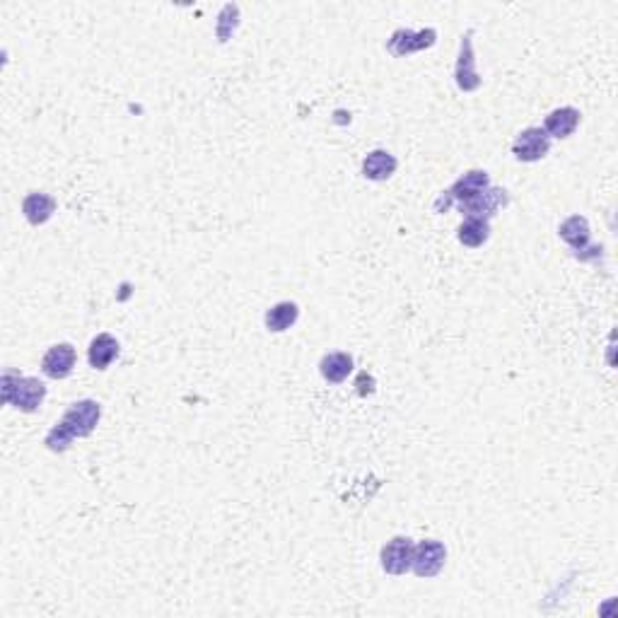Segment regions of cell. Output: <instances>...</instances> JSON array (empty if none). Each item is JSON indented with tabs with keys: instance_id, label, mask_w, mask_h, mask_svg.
<instances>
[{
	"instance_id": "1",
	"label": "cell",
	"mask_w": 618,
	"mask_h": 618,
	"mask_svg": "<svg viewBox=\"0 0 618 618\" xmlns=\"http://www.w3.org/2000/svg\"><path fill=\"white\" fill-rule=\"evenodd\" d=\"M102 416V408L92 399H82L64 413V418L56 423L54 428L48 430L47 447L51 452H65L75 437H88L92 435V430L97 428Z\"/></svg>"
},
{
	"instance_id": "2",
	"label": "cell",
	"mask_w": 618,
	"mask_h": 618,
	"mask_svg": "<svg viewBox=\"0 0 618 618\" xmlns=\"http://www.w3.org/2000/svg\"><path fill=\"white\" fill-rule=\"evenodd\" d=\"M47 387L37 377H22L15 370H8L3 374V401L15 406L17 411L34 413L44 404Z\"/></svg>"
},
{
	"instance_id": "3",
	"label": "cell",
	"mask_w": 618,
	"mask_h": 618,
	"mask_svg": "<svg viewBox=\"0 0 618 618\" xmlns=\"http://www.w3.org/2000/svg\"><path fill=\"white\" fill-rule=\"evenodd\" d=\"M488 186H491L488 172H484V169H471V172H467L461 179H457V182L437 199L435 210L437 213H442V210H447L452 203H461V201L474 199L476 193H481V191H485Z\"/></svg>"
},
{
	"instance_id": "4",
	"label": "cell",
	"mask_w": 618,
	"mask_h": 618,
	"mask_svg": "<svg viewBox=\"0 0 618 618\" xmlns=\"http://www.w3.org/2000/svg\"><path fill=\"white\" fill-rule=\"evenodd\" d=\"M444 561H447V548H444L442 541L425 539L413 548L411 571L418 578H435L437 572L444 568Z\"/></svg>"
},
{
	"instance_id": "5",
	"label": "cell",
	"mask_w": 618,
	"mask_h": 618,
	"mask_svg": "<svg viewBox=\"0 0 618 618\" xmlns=\"http://www.w3.org/2000/svg\"><path fill=\"white\" fill-rule=\"evenodd\" d=\"M508 191L488 186V189L481 191V193H476L474 199L461 201L457 206H459L461 215H467V218H484V220H488V218H493V215L498 213L500 208L508 206Z\"/></svg>"
},
{
	"instance_id": "6",
	"label": "cell",
	"mask_w": 618,
	"mask_h": 618,
	"mask_svg": "<svg viewBox=\"0 0 618 618\" xmlns=\"http://www.w3.org/2000/svg\"><path fill=\"white\" fill-rule=\"evenodd\" d=\"M551 150V138L546 135L544 128H524L522 133L517 135V141L512 143V155L519 162H539Z\"/></svg>"
},
{
	"instance_id": "7",
	"label": "cell",
	"mask_w": 618,
	"mask_h": 618,
	"mask_svg": "<svg viewBox=\"0 0 618 618\" xmlns=\"http://www.w3.org/2000/svg\"><path fill=\"white\" fill-rule=\"evenodd\" d=\"M437 32L435 30H420V32H413V30H397L387 41V51L397 58H404V56H411L416 51H425L435 44Z\"/></svg>"
},
{
	"instance_id": "8",
	"label": "cell",
	"mask_w": 618,
	"mask_h": 618,
	"mask_svg": "<svg viewBox=\"0 0 618 618\" xmlns=\"http://www.w3.org/2000/svg\"><path fill=\"white\" fill-rule=\"evenodd\" d=\"M413 548H416V544L408 536H394V539L389 541L380 554L384 572H389V575H406V572L411 571Z\"/></svg>"
},
{
	"instance_id": "9",
	"label": "cell",
	"mask_w": 618,
	"mask_h": 618,
	"mask_svg": "<svg viewBox=\"0 0 618 618\" xmlns=\"http://www.w3.org/2000/svg\"><path fill=\"white\" fill-rule=\"evenodd\" d=\"M75 348L71 343H56L44 353V360H41V373L51 377V380H65L68 374L73 373L75 367Z\"/></svg>"
},
{
	"instance_id": "10",
	"label": "cell",
	"mask_w": 618,
	"mask_h": 618,
	"mask_svg": "<svg viewBox=\"0 0 618 618\" xmlns=\"http://www.w3.org/2000/svg\"><path fill=\"white\" fill-rule=\"evenodd\" d=\"M457 85L464 92H474V90L481 88V78H478V71H476V56H474V41H471V32H467L461 37L459 44V61H457Z\"/></svg>"
},
{
	"instance_id": "11",
	"label": "cell",
	"mask_w": 618,
	"mask_h": 618,
	"mask_svg": "<svg viewBox=\"0 0 618 618\" xmlns=\"http://www.w3.org/2000/svg\"><path fill=\"white\" fill-rule=\"evenodd\" d=\"M119 357V341L111 333H99L92 339L88 350V360L92 370H107Z\"/></svg>"
},
{
	"instance_id": "12",
	"label": "cell",
	"mask_w": 618,
	"mask_h": 618,
	"mask_svg": "<svg viewBox=\"0 0 618 618\" xmlns=\"http://www.w3.org/2000/svg\"><path fill=\"white\" fill-rule=\"evenodd\" d=\"M579 126V111L575 107H561V109L551 111L544 124L548 138H568L575 133V128Z\"/></svg>"
},
{
	"instance_id": "13",
	"label": "cell",
	"mask_w": 618,
	"mask_h": 618,
	"mask_svg": "<svg viewBox=\"0 0 618 618\" xmlns=\"http://www.w3.org/2000/svg\"><path fill=\"white\" fill-rule=\"evenodd\" d=\"M397 158L387 150H373L363 159V176L370 182H387L397 172Z\"/></svg>"
},
{
	"instance_id": "14",
	"label": "cell",
	"mask_w": 618,
	"mask_h": 618,
	"mask_svg": "<svg viewBox=\"0 0 618 618\" xmlns=\"http://www.w3.org/2000/svg\"><path fill=\"white\" fill-rule=\"evenodd\" d=\"M558 232H561V237H563L565 242H568V245L578 252V254H582L587 246H589L592 230H589V222H587V218H582V215H571L568 220L561 222Z\"/></svg>"
},
{
	"instance_id": "15",
	"label": "cell",
	"mask_w": 618,
	"mask_h": 618,
	"mask_svg": "<svg viewBox=\"0 0 618 618\" xmlns=\"http://www.w3.org/2000/svg\"><path fill=\"white\" fill-rule=\"evenodd\" d=\"M22 213L32 225H44L51 220V215L56 213V199L48 193H39L32 191L27 199L22 201Z\"/></svg>"
},
{
	"instance_id": "16",
	"label": "cell",
	"mask_w": 618,
	"mask_h": 618,
	"mask_svg": "<svg viewBox=\"0 0 618 618\" xmlns=\"http://www.w3.org/2000/svg\"><path fill=\"white\" fill-rule=\"evenodd\" d=\"M319 373L326 382L331 384H341L348 380V374L353 373V357L348 353H326L319 363Z\"/></svg>"
},
{
	"instance_id": "17",
	"label": "cell",
	"mask_w": 618,
	"mask_h": 618,
	"mask_svg": "<svg viewBox=\"0 0 618 618\" xmlns=\"http://www.w3.org/2000/svg\"><path fill=\"white\" fill-rule=\"evenodd\" d=\"M297 317H300V307H297L295 302H278V305H273V307L266 312L263 324H266L269 331L280 333L288 331V329L297 322Z\"/></svg>"
},
{
	"instance_id": "18",
	"label": "cell",
	"mask_w": 618,
	"mask_h": 618,
	"mask_svg": "<svg viewBox=\"0 0 618 618\" xmlns=\"http://www.w3.org/2000/svg\"><path fill=\"white\" fill-rule=\"evenodd\" d=\"M488 237H491V225L484 218H467V220L461 222L459 232H457V239H459L461 245L471 246V249L484 246L488 242Z\"/></svg>"
},
{
	"instance_id": "19",
	"label": "cell",
	"mask_w": 618,
	"mask_h": 618,
	"mask_svg": "<svg viewBox=\"0 0 618 618\" xmlns=\"http://www.w3.org/2000/svg\"><path fill=\"white\" fill-rule=\"evenodd\" d=\"M239 24V8L237 5H225L220 13V17H218V27H215V32H218V39L220 41H227L235 34V30H237Z\"/></svg>"
}]
</instances>
